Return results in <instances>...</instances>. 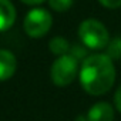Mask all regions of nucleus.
<instances>
[{
    "label": "nucleus",
    "mask_w": 121,
    "mask_h": 121,
    "mask_svg": "<svg viewBox=\"0 0 121 121\" xmlns=\"http://www.w3.org/2000/svg\"><path fill=\"white\" fill-rule=\"evenodd\" d=\"M115 81L112 58L107 54H93L84 58L80 70L81 87L91 95L107 93Z\"/></svg>",
    "instance_id": "nucleus-1"
},
{
    "label": "nucleus",
    "mask_w": 121,
    "mask_h": 121,
    "mask_svg": "<svg viewBox=\"0 0 121 121\" xmlns=\"http://www.w3.org/2000/svg\"><path fill=\"white\" fill-rule=\"evenodd\" d=\"M78 37L86 47L93 50H100L105 47L110 41V36L105 26L95 19H87L80 24Z\"/></svg>",
    "instance_id": "nucleus-2"
},
{
    "label": "nucleus",
    "mask_w": 121,
    "mask_h": 121,
    "mask_svg": "<svg viewBox=\"0 0 121 121\" xmlns=\"http://www.w3.org/2000/svg\"><path fill=\"white\" fill-rule=\"evenodd\" d=\"M78 71V60L71 54L60 56L51 66V80L57 87H66L74 81Z\"/></svg>",
    "instance_id": "nucleus-3"
},
{
    "label": "nucleus",
    "mask_w": 121,
    "mask_h": 121,
    "mask_svg": "<svg viewBox=\"0 0 121 121\" xmlns=\"http://www.w3.org/2000/svg\"><path fill=\"white\" fill-rule=\"evenodd\" d=\"M51 24H53V19L47 10L33 9L26 14L23 26H24V31L30 37L39 39V37H43L44 34L48 33Z\"/></svg>",
    "instance_id": "nucleus-4"
},
{
    "label": "nucleus",
    "mask_w": 121,
    "mask_h": 121,
    "mask_svg": "<svg viewBox=\"0 0 121 121\" xmlns=\"http://www.w3.org/2000/svg\"><path fill=\"white\" fill-rule=\"evenodd\" d=\"M112 120H114V108L111 104L105 101L94 104L87 114V121H112Z\"/></svg>",
    "instance_id": "nucleus-5"
},
{
    "label": "nucleus",
    "mask_w": 121,
    "mask_h": 121,
    "mask_svg": "<svg viewBox=\"0 0 121 121\" xmlns=\"http://www.w3.org/2000/svg\"><path fill=\"white\" fill-rule=\"evenodd\" d=\"M17 67L16 57L9 50H0V81L9 80Z\"/></svg>",
    "instance_id": "nucleus-6"
},
{
    "label": "nucleus",
    "mask_w": 121,
    "mask_h": 121,
    "mask_svg": "<svg viewBox=\"0 0 121 121\" xmlns=\"http://www.w3.org/2000/svg\"><path fill=\"white\" fill-rule=\"evenodd\" d=\"M16 20V9L10 0H0V31L9 30Z\"/></svg>",
    "instance_id": "nucleus-7"
},
{
    "label": "nucleus",
    "mask_w": 121,
    "mask_h": 121,
    "mask_svg": "<svg viewBox=\"0 0 121 121\" xmlns=\"http://www.w3.org/2000/svg\"><path fill=\"white\" fill-rule=\"evenodd\" d=\"M48 48H50V51L53 54H56V56L60 57V56H64L66 53H69L70 44H69V41L64 37H54V39L50 40Z\"/></svg>",
    "instance_id": "nucleus-8"
},
{
    "label": "nucleus",
    "mask_w": 121,
    "mask_h": 121,
    "mask_svg": "<svg viewBox=\"0 0 121 121\" xmlns=\"http://www.w3.org/2000/svg\"><path fill=\"white\" fill-rule=\"evenodd\" d=\"M107 56L111 58H121V37H114L107 44Z\"/></svg>",
    "instance_id": "nucleus-9"
},
{
    "label": "nucleus",
    "mask_w": 121,
    "mask_h": 121,
    "mask_svg": "<svg viewBox=\"0 0 121 121\" xmlns=\"http://www.w3.org/2000/svg\"><path fill=\"white\" fill-rule=\"evenodd\" d=\"M48 4L56 12H66L71 7L73 0H48Z\"/></svg>",
    "instance_id": "nucleus-10"
},
{
    "label": "nucleus",
    "mask_w": 121,
    "mask_h": 121,
    "mask_svg": "<svg viewBox=\"0 0 121 121\" xmlns=\"http://www.w3.org/2000/svg\"><path fill=\"white\" fill-rule=\"evenodd\" d=\"M70 51H71V56H73L74 58H77V60L86 57V53H87L86 48H83V47H80V46H74V47H71Z\"/></svg>",
    "instance_id": "nucleus-11"
},
{
    "label": "nucleus",
    "mask_w": 121,
    "mask_h": 121,
    "mask_svg": "<svg viewBox=\"0 0 121 121\" xmlns=\"http://www.w3.org/2000/svg\"><path fill=\"white\" fill-rule=\"evenodd\" d=\"M98 2L107 9H118V7H121V0H98Z\"/></svg>",
    "instance_id": "nucleus-12"
},
{
    "label": "nucleus",
    "mask_w": 121,
    "mask_h": 121,
    "mask_svg": "<svg viewBox=\"0 0 121 121\" xmlns=\"http://www.w3.org/2000/svg\"><path fill=\"white\" fill-rule=\"evenodd\" d=\"M114 103H115V108L121 112V86L117 88V91L114 94Z\"/></svg>",
    "instance_id": "nucleus-13"
},
{
    "label": "nucleus",
    "mask_w": 121,
    "mask_h": 121,
    "mask_svg": "<svg viewBox=\"0 0 121 121\" xmlns=\"http://www.w3.org/2000/svg\"><path fill=\"white\" fill-rule=\"evenodd\" d=\"M23 3H26V4H31V6H36V4H40V3H43L44 0H22Z\"/></svg>",
    "instance_id": "nucleus-14"
}]
</instances>
